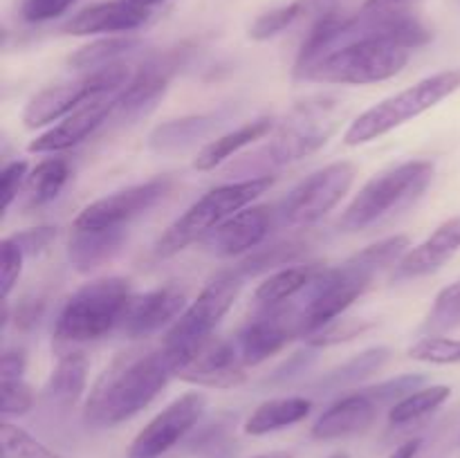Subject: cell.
Here are the masks:
<instances>
[{
  "label": "cell",
  "instance_id": "36",
  "mask_svg": "<svg viewBox=\"0 0 460 458\" xmlns=\"http://www.w3.org/2000/svg\"><path fill=\"white\" fill-rule=\"evenodd\" d=\"M0 440H3V458H61L25 429L7 420L0 425Z\"/></svg>",
  "mask_w": 460,
  "mask_h": 458
},
{
  "label": "cell",
  "instance_id": "47",
  "mask_svg": "<svg viewBox=\"0 0 460 458\" xmlns=\"http://www.w3.org/2000/svg\"><path fill=\"white\" fill-rule=\"evenodd\" d=\"M420 447H422V440L411 438V440H407V443L400 445V447L395 449L389 458H416L418 452H420Z\"/></svg>",
  "mask_w": 460,
  "mask_h": 458
},
{
  "label": "cell",
  "instance_id": "1",
  "mask_svg": "<svg viewBox=\"0 0 460 458\" xmlns=\"http://www.w3.org/2000/svg\"><path fill=\"white\" fill-rule=\"evenodd\" d=\"M173 366L164 350L146 355H119L94 384L84 418L94 427H117L130 420L162 393Z\"/></svg>",
  "mask_w": 460,
  "mask_h": 458
},
{
  "label": "cell",
  "instance_id": "11",
  "mask_svg": "<svg viewBox=\"0 0 460 458\" xmlns=\"http://www.w3.org/2000/svg\"><path fill=\"white\" fill-rule=\"evenodd\" d=\"M205 409L207 395L200 391L175 398L135 436L128 447V458H162L198 425Z\"/></svg>",
  "mask_w": 460,
  "mask_h": 458
},
{
  "label": "cell",
  "instance_id": "41",
  "mask_svg": "<svg viewBox=\"0 0 460 458\" xmlns=\"http://www.w3.org/2000/svg\"><path fill=\"white\" fill-rule=\"evenodd\" d=\"M22 254L21 247L12 241V238H4L3 245H0V283H3V301L9 299L13 286L18 283V277L22 272Z\"/></svg>",
  "mask_w": 460,
  "mask_h": 458
},
{
  "label": "cell",
  "instance_id": "20",
  "mask_svg": "<svg viewBox=\"0 0 460 458\" xmlns=\"http://www.w3.org/2000/svg\"><path fill=\"white\" fill-rule=\"evenodd\" d=\"M377 411H380V404L373 400V395L367 389L355 391V393H349L332 402L317 418V422L313 425V438L337 440L362 434L376 422Z\"/></svg>",
  "mask_w": 460,
  "mask_h": 458
},
{
  "label": "cell",
  "instance_id": "3",
  "mask_svg": "<svg viewBox=\"0 0 460 458\" xmlns=\"http://www.w3.org/2000/svg\"><path fill=\"white\" fill-rule=\"evenodd\" d=\"M344 101L335 94H317L299 101L279 124L272 142L254 155L263 169L286 166L319 151L337 133L344 119Z\"/></svg>",
  "mask_w": 460,
  "mask_h": 458
},
{
  "label": "cell",
  "instance_id": "23",
  "mask_svg": "<svg viewBox=\"0 0 460 458\" xmlns=\"http://www.w3.org/2000/svg\"><path fill=\"white\" fill-rule=\"evenodd\" d=\"M88 384V359L79 350L66 353L43 386V395L52 407L70 409L84 395Z\"/></svg>",
  "mask_w": 460,
  "mask_h": 458
},
{
  "label": "cell",
  "instance_id": "38",
  "mask_svg": "<svg viewBox=\"0 0 460 458\" xmlns=\"http://www.w3.org/2000/svg\"><path fill=\"white\" fill-rule=\"evenodd\" d=\"M371 326L373 323L367 321V319H335L328 326H323L322 330L310 335L305 341H308L310 348H328V346L344 344V341L364 335L367 330H371Z\"/></svg>",
  "mask_w": 460,
  "mask_h": 458
},
{
  "label": "cell",
  "instance_id": "17",
  "mask_svg": "<svg viewBox=\"0 0 460 458\" xmlns=\"http://www.w3.org/2000/svg\"><path fill=\"white\" fill-rule=\"evenodd\" d=\"M184 310H187L184 290L175 286L157 287V290L133 296L121 321V330L128 339H144V337L155 335L169 323L173 326Z\"/></svg>",
  "mask_w": 460,
  "mask_h": 458
},
{
  "label": "cell",
  "instance_id": "33",
  "mask_svg": "<svg viewBox=\"0 0 460 458\" xmlns=\"http://www.w3.org/2000/svg\"><path fill=\"white\" fill-rule=\"evenodd\" d=\"M454 328H460V281L438 292L425 323H422V330L427 335H443Z\"/></svg>",
  "mask_w": 460,
  "mask_h": 458
},
{
  "label": "cell",
  "instance_id": "22",
  "mask_svg": "<svg viewBox=\"0 0 460 458\" xmlns=\"http://www.w3.org/2000/svg\"><path fill=\"white\" fill-rule=\"evenodd\" d=\"M126 241L124 227L75 229L67 242V259L79 272H93L111 263Z\"/></svg>",
  "mask_w": 460,
  "mask_h": 458
},
{
  "label": "cell",
  "instance_id": "10",
  "mask_svg": "<svg viewBox=\"0 0 460 458\" xmlns=\"http://www.w3.org/2000/svg\"><path fill=\"white\" fill-rule=\"evenodd\" d=\"M355 175H358V169L353 162L346 160L332 162V164L310 173L283 200L281 209H279L281 220L290 227L314 225L340 205L341 198L353 187Z\"/></svg>",
  "mask_w": 460,
  "mask_h": 458
},
{
  "label": "cell",
  "instance_id": "48",
  "mask_svg": "<svg viewBox=\"0 0 460 458\" xmlns=\"http://www.w3.org/2000/svg\"><path fill=\"white\" fill-rule=\"evenodd\" d=\"M130 3H135V4H142V7L151 9L153 4H160V3H164V0H130Z\"/></svg>",
  "mask_w": 460,
  "mask_h": 458
},
{
  "label": "cell",
  "instance_id": "8",
  "mask_svg": "<svg viewBox=\"0 0 460 458\" xmlns=\"http://www.w3.org/2000/svg\"><path fill=\"white\" fill-rule=\"evenodd\" d=\"M409 52L389 40L355 39L331 49L301 79L335 85L377 84L400 75L409 63Z\"/></svg>",
  "mask_w": 460,
  "mask_h": 458
},
{
  "label": "cell",
  "instance_id": "19",
  "mask_svg": "<svg viewBox=\"0 0 460 458\" xmlns=\"http://www.w3.org/2000/svg\"><path fill=\"white\" fill-rule=\"evenodd\" d=\"M460 251V216L445 220L429 236L407 251L394 268V281H411L438 272Z\"/></svg>",
  "mask_w": 460,
  "mask_h": 458
},
{
  "label": "cell",
  "instance_id": "43",
  "mask_svg": "<svg viewBox=\"0 0 460 458\" xmlns=\"http://www.w3.org/2000/svg\"><path fill=\"white\" fill-rule=\"evenodd\" d=\"M13 242L22 250L25 256H39L57 241V227H49V225H43V227H31L25 229V232L12 233Z\"/></svg>",
  "mask_w": 460,
  "mask_h": 458
},
{
  "label": "cell",
  "instance_id": "44",
  "mask_svg": "<svg viewBox=\"0 0 460 458\" xmlns=\"http://www.w3.org/2000/svg\"><path fill=\"white\" fill-rule=\"evenodd\" d=\"M76 0H25L22 3V18L27 22H48L63 16Z\"/></svg>",
  "mask_w": 460,
  "mask_h": 458
},
{
  "label": "cell",
  "instance_id": "5",
  "mask_svg": "<svg viewBox=\"0 0 460 458\" xmlns=\"http://www.w3.org/2000/svg\"><path fill=\"white\" fill-rule=\"evenodd\" d=\"M434 180L429 160H409L368 180L340 218L344 232H359L411 207Z\"/></svg>",
  "mask_w": 460,
  "mask_h": 458
},
{
  "label": "cell",
  "instance_id": "37",
  "mask_svg": "<svg viewBox=\"0 0 460 458\" xmlns=\"http://www.w3.org/2000/svg\"><path fill=\"white\" fill-rule=\"evenodd\" d=\"M409 357L427 364H460V339L427 335L409 348Z\"/></svg>",
  "mask_w": 460,
  "mask_h": 458
},
{
  "label": "cell",
  "instance_id": "2",
  "mask_svg": "<svg viewBox=\"0 0 460 458\" xmlns=\"http://www.w3.org/2000/svg\"><path fill=\"white\" fill-rule=\"evenodd\" d=\"M133 296L130 281L124 277L85 283L63 304L54 323V341L58 346H75L102 339L112 328L121 326Z\"/></svg>",
  "mask_w": 460,
  "mask_h": 458
},
{
  "label": "cell",
  "instance_id": "14",
  "mask_svg": "<svg viewBox=\"0 0 460 458\" xmlns=\"http://www.w3.org/2000/svg\"><path fill=\"white\" fill-rule=\"evenodd\" d=\"M245 368L236 341L220 339L214 335L184 362L175 377L189 384L207 386V389H236L245 384Z\"/></svg>",
  "mask_w": 460,
  "mask_h": 458
},
{
  "label": "cell",
  "instance_id": "29",
  "mask_svg": "<svg viewBox=\"0 0 460 458\" xmlns=\"http://www.w3.org/2000/svg\"><path fill=\"white\" fill-rule=\"evenodd\" d=\"M139 45H142V40L135 39V36H108V39L93 40V43L72 52L67 57V66H70V70L79 72L102 70L112 63H119L121 57L135 52Z\"/></svg>",
  "mask_w": 460,
  "mask_h": 458
},
{
  "label": "cell",
  "instance_id": "32",
  "mask_svg": "<svg viewBox=\"0 0 460 458\" xmlns=\"http://www.w3.org/2000/svg\"><path fill=\"white\" fill-rule=\"evenodd\" d=\"M304 251H305L304 241L277 242V245L263 247V250L247 256V259L238 265V272H241L243 277H256V274H263L268 272V269H277L288 263H295Z\"/></svg>",
  "mask_w": 460,
  "mask_h": 458
},
{
  "label": "cell",
  "instance_id": "40",
  "mask_svg": "<svg viewBox=\"0 0 460 458\" xmlns=\"http://www.w3.org/2000/svg\"><path fill=\"white\" fill-rule=\"evenodd\" d=\"M34 391L22 377L18 380H3V404L0 413L4 418H21L34 409Z\"/></svg>",
  "mask_w": 460,
  "mask_h": 458
},
{
  "label": "cell",
  "instance_id": "24",
  "mask_svg": "<svg viewBox=\"0 0 460 458\" xmlns=\"http://www.w3.org/2000/svg\"><path fill=\"white\" fill-rule=\"evenodd\" d=\"M218 126V115H191L160 124L148 137L151 151L160 155H178L205 139Z\"/></svg>",
  "mask_w": 460,
  "mask_h": 458
},
{
  "label": "cell",
  "instance_id": "21",
  "mask_svg": "<svg viewBox=\"0 0 460 458\" xmlns=\"http://www.w3.org/2000/svg\"><path fill=\"white\" fill-rule=\"evenodd\" d=\"M151 18V12L130 0H108V3L90 4L63 25V31L72 36L117 34L133 31Z\"/></svg>",
  "mask_w": 460,
  "mask_h": 458
},
{
  "label": "cell",
  "instance_id": "13",
  "mask_svg": "<svg viewBox=\"0 0 460 458\" xmlns=\"http://www.w3.org/2000/svg\"><path fill=\"white\" fill-rule=\"evenodd\" d=\"M299 330V305H274L245 323L234 337L245 366H259L261 362L286 348Z\"/></svg>",
  "mask_w": 460,
  "mask_h": 458
},
{
  "label": "cell",
  "instance_id": "18",
  "mask_svg": "<svg viewBox=\"0 0 460 458\" xmlns=\"http://www.w3.org/2000/svg\"><path fill=\"white\" fill-rule=\"evenodd\" d=\"M117 94L93 99L67 117H63L61 124L45 130L30 144V153H61L88 139L117 110Z\"/></svg>",
  "mask_w": 460,
  "mask_h": 458
},
{
  "label": "cell",
  "instance_id": "26",
  "mask_svg": "<svg viewBox=\"0 0 460 458\" xmlns=\"http://www.w3.org/2000/svg\"><path fill=\"white\" fill-rule=\"evenodd\" d=\"M313 411V400L301 398V395H290V398H274L268 402L259 404L256 411L245 420V434L265 436L272 431L286 429V427L296 425L305 420Z\"/></svg>",
  "mask_w": 460,
  "mask_h": 458
},
{
  "label": "cell",
  "instance_id": "7",
  "mask_svg": "<svg viewBox=\"0 0 460 458\" xmlns=\"http://www.w3.org/2000/svg\"><path fill=\"white\" fill-rule=\"evenodd\" d=\"M243 274L238 269L223 272L211 278L191 305H187L178 321L169 328L162 350L169 357L173 373L184 366L189 357L200 348L205 341L214 337V330L223 321L225 314L236 304L243 290Z\"/></svg>",
  "mask_w": 460,
  "mask_h": 458
},
{
  "label": "cell",
  "instance_id": "34",
  "mask_svg": "<svg viewBox=\"0 0 460 458\" xmlns=\"http://www.w3.org/2000/svg\"><path fill=\"white\" fill-rule=\"evenodd\" d=\"M422 0H364L359 12L355 13L362 27L376 30V27L389 25V22L400 21V18L418 16V7Z\"/></svg>",
  "mask_w": 460,
  "mask_h": 458
},
{
  "label": "cell",
  "instance_id": "25",
  "mask_svg": "<svg viewBox=\"0 0 460 458\" xmlns=\"http://www.w3.org/2000/svg\"><path fill=\"white\" fill-rule=\"evenodd\" d=\"M272 128H274L272 117H261V119L247 121V124H243L241 128L229 130V133L211 139V142H207L205 146L198 151L196 160H193V169L214 171L216 166H220L225 160H229L234 153L250 146V144H254L256 139H263Z\"/></svg>",
  "mask_w": 460,
  "mask_h": 458
},
{
  "label": "cell",
  "instance_id": "45",
  "mask_svg": "<svg viewBox=\"0 0 460 458\" xmlns=\"http://www.w3.org/2000/svg\"><path fill=\"white\" fill-rule=\"evenodd\" d=\"M27 368V355L22 348H7L0 357V377L3 380H18Z\"/></svg>",
  "mask_w": 460,
  "mask_h": 458
},
{
  "label": "cell",
  "instance_id": "49",
  "mask_svg": "<svg viewBox=\"0 0 460 458\" xmlns=\"http://www.w3.org/2000/svg\"><path fill=\"white\" fill-rule=\"evenodd\" d=\"M259 458H292V456L286 452H274V454H265V456H259Z\"/></svg>",
  "mask_w": 460,
  "mask_h": 458
},
{
  "label": "cell",
  "instance_id": "39",
  "mask_svg": "<svg viewBox=\"0 0 460 458\" xmlns=\"http://www.w3.org/2000/svg\"><path fill=\"white\" fill-rule=\"evenodd\" d=\"M425 382V375H413V373H409V375H400L394 377V380L380 382V384L376 386H368L367 391L373 395V400H376L380 407H394L395 402H400V400H404L407 395H411L413 391L422 389Z\"/></svg>",
  "mask_w": 460,
  "mask_h": 458
},
{
  "label": "cell",
  "instance_id": "15",
  "mask_svg": "<svg viewBox=\"0 0 460 458\" xmlns=\"http://www.w3.org/2000/svg\"><path fill=\"white\" fill-rule=\"evenodd\" d=\"M189 57V45L166 49L160 57H153L139 67L124 90L117 94V110L126 115H139L146 106H153L169 88L175 72Z\"/></svg>",
  "mask_w": 460,
  "mask_h": 458
},
{
  "label": "cell",
  "instance_id": "12",
  "mask_svg": "<svg viewBox=\"0 0 460 458\" xmlns=\"http://www.w3.org/2000/svg\"><path fill=\"white\" fill-rule=\"evenodd\" d=\"M173 187L171 178H153L142 184H133L121 191L90 202L79 211L72 229H108L126 227L133 218L155 207Z\"/></svg>",
  "mask_w": 460,
  "mask_h": 458
},
{
  "label": "cell",
  "instance_id": "31",
  "mask_svg": "<svg viewBox=\"0 0 460 458\" xmlns=\"http://www.w3.org/2000/svg\"><path fill=\"white\" fill-rule=\"evenodd\" d=\"M449 395H452V389L447 384L422 386V389L413 391L411 395H407V398L400 400L389 409V422L394 427H402L409 425V422L420 420L427 413H434L436 409L443 407Z\"/></svg>",
  "mask_w": 460,
  "mask_h": 458
},
{
  "label": "cell",
  "instance_id": "16",
  "mask_svg": "<svg viewBox=\"0 0 460 458\" xmlns=\"http://www.w3.org/2000/svg\"><path fill=\"white\" fill-rule=\"evenodd\" d=\"M274 225V207L254 205L245 207L232 218L225 220L223 225L207 233L202 238L207 250L216 256H241L245 251L256 250L261 242L268 238L270 229Z\"/></svg>",
  "mask_w": 460,
  "mask_h": 458
},
{
  "label": "cell",
  "instance_id": "28",
  "mask_svg": "<svg viewBox=\"0 0 460 458\" xmlns=\"http://www.w3.org/2000/svg\"><path fill=\"white\" fill-rule=\"evenodd\" d=\"M67 180H70V162L67 160L49 157V160L39 162L30 171L25 187H22V207L34 209V207L48 205L63 191Z\"/></svg>",
  "mask_w": 460,
  "mask_h": 458
},
{
  "label": "cell",
  "instance_id": "42",
  "mask_svg": "<svg viewBox=\"0 0 460 458\" xmlns=\"http://www.w3.org/2000/svg\"><path fill=\"white\" fill-rule=\"evenodd\" d=\"M27 175H30V166L25 160H13L4 164L3 173H0V209L7 211L18 200Z\"/></svg>",
  "mask_w": 460,
  "mask_h": 458
},
{
  "label": "cell",
  "instance_id": "46",
  "mask_svg": "<svg viewBox=\"0 0 460 458\" xmlns=\"http://www.w3.org/2000/svg\"><path fill=\"white\" fill-rule=\"evenodd\" d=\"M40 313H43V304H25L21 310H16V323L22 328H30L39 323Z\"/></svg>",
  "mask_w": 460,
  "mask_h": 458
},
{
  "label": "cell",
  "instance_id": "30",
  "mask_svg": "<svg viewBox=\"0 0 460 458\" xmlns=\"http://www.w3.org/2000/svg\"><path fill=\"white\" fill-rule=\"evenodd\" d=\"M389 346H373V348L350 357L349 362H344L341 366L328 371L326 375L319 380V386H322V389H346V386H353L358 384V382H364L371 375H376L377 371H382V368L389 364Z\"/></svg>",
  "mask_w": 460,
  "mask_h": 458
},
{
  "label": "cell",
  "instance_id": "35",
  "mask_svg": "<svg viewBox=\"0 0 460 458\" xmlns=\"http://www.w3.org/2000/svg\"><path fill=\"white\" fill-rule=\"evenodd\" d=\"M305 21V12L301 0H292L290 4H283V7H274L270 12L261 13L250 27V36L254 40H268L279 36L281 31H286L288 27L295 25V22Z\"/></svg>",
  "mask_w": 460,
  "mask_h": 458
},
{
  "label": "cell",
  "instance_id": "4",
  "mask_svg": "<svg viewBox=\"0 0 460 458\" xmlns=\"http://www.w3.org/2000/svg\"><path fill=\"white\" fill-rule=\"evenodd\" d=\"M274 184L272 175H256V178L238 180V182L220 184L207 191L200 200L193 202L180 218L166 227V232L157 238L155 254L160 259L180 254L191 242L200 241L207 233L214 232L218 225L232 218L241 209L250 207L259 196H263Z\"/></svg>",
  "mask_w": 460,
  "mask_h": 458
},
{
  "label": "cell",
  "instance_id": "9",
  "mask_svg": "<svg viewBox=\"0 0 460 458\" xmlns=\"http://www.w3.org/2000/svg\"><path fill=\"white\" fill-rule=\"evenodd\" d=\"M130 79H133V75H130L128 66L119 61L102 67V70L88 72V75L67 81V84L49 85L30 99L25 112H22V121H25L27 128L48 126L52 121L63 119L93 99L121 92Z\"/></svg>",
  "mask_w": 460,
  "mask_h": 458
},
{
  "label": "cell",
  "instance_id": "27",
  "mask_svg": "<svg viewBox=\"0 0 460 458\" xmlns=\"http://www.w3.org/2000/svg\"><path fill=\"white\" fill-rule=\"evenodd\" d=\"M319 269H322V265L314 263L290 265V268L277 269L263 283H259V287L254 290V301L261 308H274V305L288 304L313 283Z\"/></svg>",
  "mask_w": 460,
  "mask_h": 458
},
{
  "label": "cell",
  "instance_id": "50",
  "mask_svg": "<svg viewBox=\"0 0 460 458\" xmlns=\"http://www.w3.org/2000/svg\"><path fill=\"white\" fill-rule=\"evenodd\" d=\"M328 458H350V456L346 452H337V454H332V456H328Z\"/></svg>",
  "mask_w": 460,
  "mask_h": 458
},
{
  "label": "cell",
  "instance_id": "6",
  "mask_svg": "<svg viewBox=\"0 0 460 458\" xmlns=\"http://www.w3.org/2000/svg\"><path fill=\"white\" fill-rule=\"evenodd\" d=\"M460 90V70H445L436 75L425 76L418 84L409 85L407 90L391 94L382 99L380 103L364 110L358 119L350 121L344 133L346 146H359L373 139H380L382 135L391 133L398 126L416 119L422 112L438 106L443 99Z\"/></svg>",
  "mask_w": 460,
  "mask_h": 458
}]
</instances>
